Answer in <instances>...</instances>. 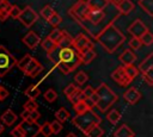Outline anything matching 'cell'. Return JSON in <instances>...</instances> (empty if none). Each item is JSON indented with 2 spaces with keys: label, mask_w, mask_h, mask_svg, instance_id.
<instances>
[{
  "label": "cell",
  "mask_w": 153,
  "mask_h": 137,
  "mask_svg": "<svg viewBox=\"0 0 153 137\" xmlns=\"http://www.w3.org/2000/svg\"><path fill=\"white\" fill-rule=\"evenodd\" d=\"M96 41L106 52L114 54L124 43L126 36L114 25V23H110L96 36Z\"/></svg>",
  "instance_id": "6da1fadb"
},
{
  "label": "cell",
  "mask_w": 153,
  "mask_h": 137,
  "mask_svg": "<svg viewBox=\"0 0 153 137\" xmlns=\"http://www.w3.org/2000/svg\"><path fill=\"white\" fill-rule=\"evenodd\" d=\"M94 93L98 96L96 107L103 113H105V111H108L110 108V106L118 100V95L104 82L100 83L97 89H94Z\"/></svg>",
  "instance_id": "7a4b0ae2"
},
{
  "label": "cell",
  "mask_w": 153,
  "mask_h": 137,
  "mask_svg": "<svg viewBox=\"0 0 153 137\" xmlns=\"http://www.w3.org/2000/svg\"><path fill=\"white\" fill-rule=\"evenodd\" d=\"M100 122H102L100 117L92 110H87L81 114H76L72 120L73 125L76 126L82 133H85L91 126L96 124H100Z\"/></svg>",
  "instance_id": "3957f363"
},
{
  "label": "cell",
  "mask_w": 153,
  "mask_h": 137,
  "mask_svg": "<svg viewBox=\"0 0 153 137\" xmlns=\"http://www.w3.org/2000/svg\"><path fill=\"white\" fill-rule=\"evenodd\" d=\"M59 62L65 63L72 71L75 70L81 63L79 58V54L71 46L65 49H59Z\"/></svg>",
  "instance_id": "277c9868"
},
{
  "label": "cell",
  "mask_w": 153,
  "mask_h": 137,
  "mask_svg": "<svg viewBox=\"0 0 153 137\" xmlns=\"http://www.w3.org/2000/svg\"><path fill=\"white\" fill-rule=\"evenodd\" d=\"M17 62L16 57L4 45H0V77L5 76L17 64Z\"/></svg>",
  "instance_id": "5b68a950"
},
{
  "label": "cell",
  "mask_w": 153,
  "mask_h": 137,
  "mask_svg": "<svg viewBox=\"0 0 153 137\" xmlns=\"http://www.w3.org/2000/svg\"><path fill=\"white\" fill-rule=\"evenodd\" d=\"M88 12H90V7L87 6V2L85 0H79L69 10V14L79 23H82L84 20H86Z\"/></svg>",
  "instance_id": "8992f818"
},
{
  "label": "cell",
  "mask_w": 153,
  "mask_h": 137,
  "mask_svg": "<svg viewBox=\"0 0 153 137\" xmlns=\"http://www.w3.org/2000/svg\"><path fill=\"white\" fill-rule=\"evenodd\" d=\"M38 19V14L35 12V10L31 7V6H25L22 11H20V14L18 17V20L25 26V27H30L32 26Z\"/></svg>",
  "instance_id": "52a82bcc"
},
{
  "label": "cell",
  "mask_w": 153,
  "mask_h": 137,
  "mask_svg": "<svg viewBox=\"0 0 153 137\" xmlns=\"http://www.w3.org/2000/svg\"><path fill=\"white\" fill-rule=\"evenodd\" d=\"M72 48L80 55V54L85 52V51L88 50V49H93V44H92V42L88 39V37H86L85 35L80 33L79 36H76L75 38H73Z\"/></svg>",
  "instance_id": "ba28073f"
},
{
  "label": "cell",
  "mask_w": 153,
  "mask_h": 137,
  "mask_svg": "<svg viewBox=\"0 0 153 137\" xmlns=\"http://www.w3.org/2000/svg\"><path fill=\"white\" fill-rule=\"evenodd\" d=\"M43 70V66L41 62H38L35 57H31L29 60V62L26 63V66L23 68V73L26 75V76H30V77H36L38 74H41Z\"/></svg>",
  "instance_id": "9c48e42d"
},
{
  "label": "cell",
  "mask_w": 153,
  "mask_h": 137,
  "mask_svg": "<svg viewBox=\"0 0 153 137\" xmlns=\"http://www.w3.org/2000/svg\"><path fill=\"white\" fill-rule=\"evenodd\" d=\"M147 31H149L148 27H147V26L145 25V23H143L142 20H140V19L134 20V21L129 25V27H128L129 35H131V37H134V38H140V37L143 36Z\"/></svg>",
  "instance_id": "30bf717a"
},
{
  "label": "cell",
  "mask_w": 153,
  "mask_h": 137,
  "mask_svg": "<svg viewBox=\"0 0 153 137\" xmlns=\"http://www.w3.org/2000/svg\"><path fill=\"white\" fill-rule=\"evenodd\" d=\"M111 79H112L117 85H120V86H122V87H126V86H128V85L131 82V81L128 79V76H127L123 66L117 67V68L111 73Z\"/></svg>",
  "instance_id": "8fae6325"
},
{
  "label": "cell",
  "mask_w": 153,
  "mask_h": 137,
  "mask_svg": "<svg viewBox=\"0 0 153 137\" xmlns=\"http://www.w3.org/2000/svg\"><path fill=\"white\" fill-rule=\"evenodd\" d=\"M20 126L24 131V137H36L39 133V126L37 122H26V120H22Z\"/></svg>",
  "instance_id": "7c38bea8"
},
{
  "label": "cell",
  "mask_w": 153,
  "mask_h": 137,
  "mask_svg": "<svg viewBox=\"0 0 153 137\" xmlns=\"http://www.w3.org/2000/svg\"><path fill=\"white\" fill-rule=\"evenodd\" d=\"M23 43L29 48V49H35L39 43H41V37L35 32V31H29L24 37H23Z\"/></svg>",
  "instance_id": "4fadbf2b"
},
{
  "label": "cell",
  "mask_w": 153,
  "mask_h": 137,
  "mask_svg": "<svg viewBox=\"0 0 153 137\" xmlns=\"http://www.w3.org/2000/svg\"><path fill=\"white\" fill-rule=\"evenodd\" d=\"M120 62L122 63L123 67H127V66H130V64H134V62L136 61V54L131 50V49H126L118 57Z\"/></svg>",
  "instance_id": "5bb4252c"
},
{
  "label": "cell",
  "mask_w": 153,
  "mask_h": 137,
  "mask_svg": "<svg viewBox=\"0 0 153 137\" xmlns=\"http://www.w3.org/2000/svg\"><path fill=\"white\" fill-rule=\"evenodd\" d=\"M123 99H124L128 104L134 105V104H136V102L141 99V93H140L136 88L130 87V88H128V89L123 93Z\"/></svg>",
  "instance_id": "9a60e30c"
},
{
  "label": "cell",
  "mask_w": 153,
  "mask_h": 137,
  "mask_svg": "<svg viewBox=\"0 0 153 137\" xmlns=\"http://www.w3.org/2000/svg\"><path fill=\"white\" fill-rule=\"evenodd\" d=\"M0 120L2 122V124H4V125L12 126V125L16 123V120H17V114H16L12 110H6V111L1 114Z\"/></svg>",
  "instance_id": "2e32d148"
},
{
  "label": "cell",
  "mask_w": 153,
  "mask_h": 137,
  "mask_svg": "<svg viewBox=\"0 0 153 137\" xmlns=\"http://www.w3.org/2000/svg\"><path fill=\"white\" fill-rule=\"evenodd\" d=\"M149 69H153V52H149L148 56L141 63H139V67H137V70L141 74L146 73Z\"/></svg>",
  "instance_id": "e0dca14e"
},
{
  "label": "cell",
  "mask_w": 153,
  "mask_h": 137,
  "mask_svg": "<svg viewBox=\"0 0 153 137\" xmlns=\"http://www.w3.org/2000/svg\"><path fill=\"white\" fill-rule=\"evenodd\" d=\"M116 7L118 8V11H120L122 14H129V13L134 10L135 5H134V2L130 1V0H121L120 2L116 4Z\"/></svg>",
  "instance_id": "ac0fdd59"
},
{
  "label": "cell",
  "mask_w": 153,
  "mask_h": 137,
  "mask_svg": "<svg viewBox=\"0 0 153 137\" xmlns=\"http://www.w3.org/2000/svg\"><path fill=\"white\" fill-rule=\"evenodd\" d=\"M104 15H105V14H104L103 11L90 10V12H88V14H87V17H86V20H90L92 24L97 25V24H99V23L103 20Z\"/></svg>",
  "instance_id": "d6986e66"
},
{
  "label": "cell",
  "mask_w": 153,
  "mask_h": 137,
  "mask_svg": "<svg viewBox=\"0 0 153 137\" xmlns=\"http://www.w3.org/2000/svg\"><path fill=\"white\" fill-rule=\"evenodd\" d=\"M73 43V37L71 35H68L66 31L62 32V36L60 38V41L56 43V48L57 49H65V48H71Z\"/></svg>",
  "instance_id": "ffe728a7"
},
{
  "label": "cell",
  "mask_w": 153,
  "mask_h": 137,
  "mask_svg": "<svg viewBox=\"0 0 153 137\" xmlns=\"http://www.w3.org/2000/svg\"><path fill=\"white\" fill-rule=\"evenodd\" d=\"M133 136H134V131L127 124H122L114 132V137H133Z\"/></svg>",
  "instance_id": "44dd1931"
},
{
  "label": "cell",
  "mask_w": 153,
  "mask_h": 137,
  "mask_svg": "<svg viewBox=\"0 0 153 137\" xmlns=\"http://www.w3.org/2000/svg\"><path fill=\"white\" fill-rule=\"evenodd\" d=\"M94 57H96L94 49H88L85 52H82V54L79 55V58H80V63L81 64H88V63H91L94 60Z\"/></svg>",
  "instance_id": "7402d4cb"
},
{
  "label": "cell",
  "mask_w": 153,
  "mask_h": 137,
  "mask_svg": "<svg viewBox=\"0 0 153 137\" xmlns=\"http://www.w3.org/2000/svg\"><path fill=\"white\" fill-rule=\"evenodd\" d=\"M86 2L90 10H97V11H103L109 4L108 0H86Z\"/></svg>",
  "instance_id": "603a6c76"
},
{
  "label": "cell",
  "mask_w": 153,
  "mask_h": 137,
  "mask_svg": "<svg viewBox=\"0 0 153 137\" xmlns=\"http://www.w3.org/2000/svg\"><path fill=\"white\" fill-rule=\"evenodd\" d=\"M87 110H92V108L87 105V102H86L85 100H80V101L73 104V111H74L75 116H76V114H81V113L86 112Z\"/></svg>",
  "instance_id": "cb8c5ba5"
},
{
  "label": "cell",
  "mask_w": 153,
  "mask_h": 137,
  "mask_svg": "<svg viewBox=\"0 0 153 137\" xmlns=\"http://www.w3.org/2000/svg\"><path fill=\"white\" fill-rule=\"evenodd\" d=\"M103 133H104V130L99 126V124H96V125L91 126L84 135L86 137H102Z\"/></svg>",
  "instance_id": "d4e9b609"
},
{
  "label": "cell",
  "mask_w": 153,
  "mask_h": 137,
  "mask_svg": "<svg viewBox=\"0 0 153 137\" xmlns=\"http://www.w3.org/2000/svg\"><path fill=\"white\" fill-rule=\"evenodd\" d=\"M139 6L149 17L153 15V0H139Z\"/></svg>",
  "instance_id": "484cf974"
},
{
  "label": "cell",
  "mask_w": 153,
  "mask_h": 137,
  "mask_svg": "<svg viewBox=\"0 0 153 137\" xmlns=\"http://www.w3.org/2000/svg\"><path fill=\"white\" fill-rule=\"evenodd\" d=\"M24 94H25L29 99H35V100H36V98L41 94V91H39V88H38L37 85H30V86L25 89Z\"/></svg>",
  "instance_id": "4316f807"
},
{
  "label": "cell",
  "mask_w": 153,
  "mask_h": 137,
  "mask_svg": "<svg viewBox=\"0 0 153 137\" xmlns=\"http://www.w3.org/2000/svg\"><path fill=\"white\" fill-rule=\"evenodd\" d=\"M55 118H56L57 122H60V123L62 124V123H65V122L69 118V112L67 111V108L60 107V108L55 112Z\"/></svg>",
  "instance_id": "83f0119b"
},
{
  "label": "cell",
  "mask_w": 153,
  "mask_h": 137,
  "mask_svg": "<svg viewBox=\"0 0 153 137\" xmlns=\"http://www.w3.org/2000/svg\"><path fill=\"white\" fill-rule=\"evenodd\" d=\"M106 119L109 120V123L110 124H112V125H115V124H117L118 123V120L121 119V113H120V111L118 110H110L109 112H108V114H106Z\"/></svg>",
  "instance_id": "f1b7e54d"
},
{
  "label": "cell",
  "mask_w": 153,
  "mask_h": 137,
  "mask_svg": "<svg viewBox=\"0 0 153 137\" xmlns=\"http://www.w3.org/2000/svg\"><path fill=\"white\" fill-rule=\"evenodd\" d=\"M124 71H126L128 79H129L130 81H133V80L139 75V70H137V68H136L134 64H130V66L124 67Z\"/></svg>",
  "instance_id": "f546056e"
},
{
  "label": "cell",
  "mask_w": 153,
  "mask_h": 137,
  "mask_svg": "<svg viewBox=\"0 0 153 137\" xmlns=\"http://www.w3.org/2000/svg\"><path fill=\"white\" fill-rule=\"evenodd\" d=\"M74 81H75L79 86H82V85H85V83L88 81V75H87L84 70H80V71H78V73L74 75Z\"/></svg>",
  "instance_id": "4dcf8cb0"
},
{
  "label": "cell",
  "mask_w": 153,
  "mask_h": 137,
  "mask_svg": "<svg viewBox=\"0 0 153 137\" xmlns=\"http://www.w3.org/2000/svg\"><path fill=\"white\" fill-rule=\"evenodd\" d=\"M41 45H42V48L47 51V54L48 52H50V51H53L55 48H56V43H54L51 39H49L48 37H45L43 41H41V43H39Z\"/></svg>",
  "instance_id": "1f68e13d"
},
{
  "label": "cell",
  "mask_w": 153,
  "mask_h": 137,
  "mask_svg": "<svg viewBox=\"0 0 153 137\" xmlns=\"http://www.w3.org/2000/svg\"><path fill=\"white\" fill-rule=\"evenodd\" d=\"M55 13V11H54V8L50 6V5H45L42 10H41V12H39V15L43 18V19H45V20H48L53 14Z\"/></svg>",
  "instance_id": "d6a6232c"
},
{
  "label": "cell",
  "mask_w": 153,
  "mask_h": 137,
  "mask_svg": "<svg viewBox=\"0 0 153 137\" xmlns=\"http://www.w3.org/2000/svg\"><path fill=\"white\" fill-rule=\"evenodd\" d=\"M62 30H60L59 27H55V29H53L51 30V32L48 35V38L49 39H51L54 43H57L59 41H60V38H61V36H62Z\"/></svg>",
  "instance_id": "836d02e7"
},
{
  "label": "cell",
  "mask_w": 153,
  "mask_h": 137,
  "mask_svg": "<svg viewBox=\"0 0 153 137\" xmlns=\"http://www.w3.org/2000/svg\"><path fill=\"white\" fill-rule=\"evenodd\" d=\"M47 21H48V23H49V24L55 29V27H59V25H60V24H61V21H62V18H61V15H60L59 13H56V12H55V13H54V14H53V15H51Z\"/></svg>",
  "instance_id": "e575fe53"
},
{
  "label": "cell",
  "mask_w": 153,
  "mask_h": 137,
  "mask_svg": "<svg viewBox=\"0 0 153 137\" xmlns=\"http://www.w3.org/2000/svg\"><path fill=\"white\" fill-rule=\"evenodd\" d=\"M57 98V92L54 89V88H49L44 92V99L48 101V102H53L55 101Z\"/></svg>",
  "instance_id": "d590c367"
},
{
  "label": "cell",
  "mask_w": 153,
  "mask_h": 137,
  "mask_svg": "<svg viewBox=\"0 0 153 137\" xmlns=\"http://www.w3.org/2000/svg\"><path fill=\"white\" fill-rule=\"evenodd\" d=\"M80 100H84L82 91H81L80 88H76V89L74 91V93L69 96V101H71V102H72V105H73V104L78 102V101H80Z\"/></svg>",
  "instance_id": "8d00e7d4"
},
{
  "label": "cell",
  "mask_w": 153,
  "mask_h": 137,
  "mask_svg": "<svg viewBox=\"0 0 153 137\" xmlns=\"http://www.w3.org/2000/svg\"><path fill=\"white\" fill-rule=\"evenodd\" d=\"M140 42H141V44H143V45H147V46H149L152 43H153V35L149 32V31H147L143 36H141L140 38Z\"/></svg>",
  "instance_id": "74e56055"
},
{
  "label": "cell",
  "mask_w": 153,
  "mask_h": 137,
  "mask_svg": "<svg viewBox=\"0 0 153 137\" xmlns=\"http://www.w3.org/2000/svg\"><path fill=\"white\" fill-rule=\"evenodd\" d=\"M39 133H42L44 137H50L53 133H51V130H50V124L48 122L43 123L41 126H39Z\"/></svg>",
  "instance_id": "f35d334b"
},
{
  "label": "cell",
  "mask_w": 153,
  "mask_h": 137,
  "mask_svg": "<svg viewBox=\"0 0 153 137\" xmlns=\"http://www.w3.org/2000/svg\"><path fill=\"white\" fill-rule=\"evenodd\" d=\"M49 124H50V130H51V133H53V135H57L59 132H61V130H62V124H61L60 122L53 120V122L49 123Z\"/></svg>",
  "instance_id": "ab89813d"
},
{
  "label": "cell",
  "mask_w": 153,
  "mask_h": 137,
  "mask_svg": "<svg viewBox=\"0 0 153 137\" xmlns=\"http://www.w3.org/2000/svg\"><path fill=\"white\" fill-rule=\"evenodd\" d=\"M24 110H26V111H33V110H37L38 108V104L36 102V100L35 99H29L25 104H24Z\"/></svg>",
  "instance_id": "60d3db41"
},
{
  "label": "cell",
  "mask_w": 153,
  "mask_h": 137,
  "mask_svg": "<svg viewBox=\"0 0 153 137\" xmlns=\"http://www.w3.org/2000/svg\"><path fill=\"white\" fill-rule=\"evenodd\" d=\"M20 8H19V6H17V5H12L11 6V10H10V12H8V17H11L12 19H18V17H19V14H20Z\"/></svg>",
  "instance_id": "b9f144b4"
},
{
  "label": "cell",
  "mask_w": 153,
  "mask_h": 137,
  "mask_svg": "<svg viewBox=\"0 0 153 137\" xmlns=\"http://www.w3.org/2000/svg\"><path fill=\"white\" fill-rule=\"evenodd\" d=\"M47 56H48V58L56 66L57 63H59V50H57V48H55L53 51H50V52H48L47 54Z\"/></svg>",
  "instance_id": "7bdbcfd3"
},
{
  "label": "cell",
  "mask_w": 153,
  "mask_h": 137,
  "mask_svg": "<svg viewBox=\"0 0 153 137\" xmlns=\"http://www.w3.org/2000/svg\"><path fill=\"white\" fill-rule=\"evenodd\" d=\"M141 75H142V79L147 82L148 86H152L153 85V69H149V70H147L146 73H143Z\"/></svg>",
  "instance_id": "ee69618b"
},
{
  "label": "cell",
  "mask_w": 153,
  "mask_h": 137,
  "mask_svg": "<svg viewBox=\"0 0 153 137\" xmlns=\"http://www.w3.org/2000/svg\"><path fill=\"white\" fill-rule=\"evenodd\" d=\"M82 91V96H84V100L85 99H90L93 94H94V88L92 87V86H90V85H87L84 89H81Z\"/></svg>",
  "instance_id": "f6af8a7d"
},
{
  "label": "cell",
  "mask_w": 153,
  "mask_h": 137,
  "mask_svg": "<svg viewBox=\"0 0 153 137\" xmlns=\"http://www.w3.org/2000/svg\"><path fill=\"white\" fill-rule=\"evenodd\" d=\"M11 136L12 137H24V131H23L20 124H18L17 126L13 127V130H11Z\"/></svg>",
  "instance_id": "bcb514c9"
},
{
  "label": "cell",
  "mask_w": 153,
  "mask_h": 137,
  "mask_svg": "<svg viewBox=\"0 0 153 137\" xmlns=\"http://www.w3.org/2000/svg\"><path fill=\"white\" fill-rule=\"evenodd\" d=\"M129 48L131 49V50H136V49H139L142 44H141V42H140V39L139 38H134V37H131V39L129 41Z\"/></svg>",
  "instance_id": "7dc6e473"
},
{
  "label": "cell",
  "mask_w": 153,
  "mask_h": 137,
  "mask_svg": "<svg viewBox=\"0 0 153 137\" xmlns=\"http://www.w3.org/2000/svg\"><path fill=\"white\" fill-rule=\"evenodd\" d=\"M76 88H78V87H76L75 85H73V83H69V85H68V86H67V87L63 89V94H65V95H66V96L69 99V96H71V95L74 93V91H75Z\"/></svg>",
  "instance_id": "c3c4849f"
},
{
  "label": "cell",
  "mask_w": 153,
  "mask_h": 137,
  "mask_svg": "<svg viewBox=\"0 0 153 137\" xmlns=\"http://www.w3.org/2000/svg\"><path fill=\"white\" fill-rule=\"evenodd\" d=\"M56 68H57L62 74H65V75H68L69 73H72V70H71L65 63H62V62H59V63L56 64Z\"/></svg>",
  "instance_id": "681fc988"
},
{
  "label": "cell",
  "mask_w": 153,
  "mask_h": 137,
  "mask_svg": "<svg viewBox=\"0 0 153 137\" xmlns=\"http://www.w3.org/2000/svg\"><path fill=\"white\" fill-rule=\"evenodd\" d=\"M41 117V113L37 111V110H33V111H30V117H29V120L27 122H37Z\"/></svg>",
  "instance_id": "f907efd6"
},
{
  "label": "cell",
  "mask_w": 153,
  "mask_h": 137,
  "mask_svg": "<svg viewBox=\"0 0 153 137\" xmlns=\"http://www.w3.org/2000/svg\"><path fill=\"white\" fill-rule=\"evenodd\" d=\"M11 4L7 1V0H2L1 4H0V11H6V12H10L11 10Z\"/></svg>",
  "instance_id": "816d5d0a"
},
{
  "label": "cell",
  "mask_w": 153,
  "mask_h": 137,
  "mask_svg": "<svg viewBox=\"0 0 153 137\" xmlns=\"http://www.w3.org/2000/svg\"><path fill=\"white\" fill-rule=\"evenodd\" d=\"M7 96H8V91L4 86L0 85V101H2L4 99H6Z\"/></svg>",
  "instance_id": "f5cc1de1"
},
{
  "label": "cell",
  "mask_w": 153,
  "mask_h": 137,
  "mask_svg": "<svg viewBox=\"0 0 153 137\" xmlns=\"http://www.w3.org/2000/svg\"><path fill=\"white\" fill-rule=\"evenodd\" d=\"M20 117H22V119L23 120H29V117H30V111H26V110H24L23 112H22V114H20Z\"/></svg>",
  "instance_id": "db71d44e"
},
{
  "label": "cell",
  "mask_w": 153,
  "mask_h": 137,
  "mask_svg": "<svg viewBox=\"0 0 153 137\" xmlns=\"http://www.w3.org/2000/svg\"><path fill=\"white\" fill-rule=\"evenodd\" d=\"M8 18V12L6 11H0V21H5Z\"/></svg>",
  "instance_id": "11a10c76"
},
{
  "label": "cell",
  "mask_w": 153,
  "mask_h": 137,
  "mask_svg": "<svg viewBox=\"0 0 153 137\" xmlns=\"http://www.w3.org/2000/svg\"><path fill=\"white\" fill-rule=\"evenodd\" d=\"M4 130H5V126H4V124L0 122V135L4 132Z\"/></svg>",
  "instance_id": "9f6ffc18"
},
{
  "label": "cell",
  "mask_w": 153,
  "mask_h": 137,
  "mask_svg": "<svg viewBox=\"0 0 153 137\" xmlns=\"http://www.w3.org/2000/svg\"><path fill=\"white\" fill-rule=\"evenodd\" d=\"M66 137H78V136H76V135H74L73 132H69V133H68Z\"/></svg>",
  "instance_id": "6f0895ef"
},
{
  "label": "cell",
  "mask_w": 153,
  "mask_h": 137,
  "mask_svg": "<svg viewBox=\"0 0 153 137\" xmlns=\"http://www.w3.org/2000/svg\"><path fill=\"white\" fill-rule=\"evenodd\" d=\"M108 1H109V2H112V4H115V5H116V4H117V2H120L121 0H108Z\"/></svg>",
  "instance_id": "680465c9"
},
{
  "label": "cell",
  "mask_w": 153,
  "mask_h": 137,
  "mask_svg": "<svg viewBox=\"0 0 153 137\" xmlns=\"http://www.w3.org/2000/svg\"><path fill=\"white\" fill-rule=\"evenodd\" d=\"M1 1H2V0H0V4H1Z\"/></svg>",
  "instance_id": "91938a15"
},
{
  "label": "cell",
  "mask_w": 153,
  "mask_h": 137,
  "mask_svg": "<svg viewBox=\"0 0 153 137\" xmlns=\"http://www.w3.org/2000/svg\"><path fill=\"white\" fill-rule=\"evenodd\" d=\"M133 137H135V136H133Z\"/></svg>",
  "instance_id": "94428289"
}]
</instances>
